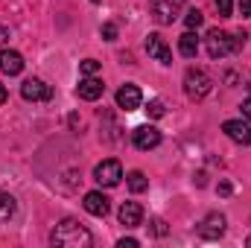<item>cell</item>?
<instances>
[{
    "label": "cell",
    "instance_id": "obj_16",
    "mask_svg": "<svg viewBox=\"0 0 251 248\" xmlns=\"http://www.w3.org/2000/svg\"><path fill=\"white\" fill-rule=\"evenodd\" d=\"M178 50H181V56L193 59V56L199 53V38H196L193 32H184V35L178 38Z\"/></svg>",
    "mask_w": 251,
    "mask_h": 248
},
{
    "label": "cell",
    "instance_id": "obj_7",
    "mask_svg": "<svg viewBox=\"0 0 251 248\" xmlns=\"http://www.w3.org/2000/svg\"><path fill=\"white\" fill-rule=\"evenodd\" d=\"M225 234V216L222 213H210L204 216V222L199 225V237L201 240H219Z\"/></svg>",
    "mask_w": 251,
    "mask_h": 248
},
{
    "label": "cell",
    "instance_id": "obj_1",
    "mask_svg": "<svg viewBox=\"0 0 251 248\" xmlns=\"http://www.w3.org/2000/svg\"><path fill=\"white\" fill-rule=\"evenodd\" d=\"M50 243L59 246V248H88L94 243V237H91V231H88L85 225H79L76 219H62V222L56 225Z\"/></svg>",
    "mask_w": 251,
    "mask_h": 248
},
{
    "label": "cell",
    "instance_id": "obj_6",
    "mask_svg": "<svg viewBox=\"0 0 251 248\" xmlns=\"http://www.w3.org/2000/svg\"><path fill=\"white\" fill-rule=\"evenodd\" d=\"M131 140H134V146L137 149H143V152H149V149H155L158 143H161V131L155 128V125H137L134 131H131Z\"/></svg>",
    "mask_w": 251,
    "mask_h": 248
},
{
    "label": "cell",
    "instance_id": "obj_19",
    "mask_svg": "<svg viewBox=\"0 0 251 248\" xmlns=\"http://www.w3.org/2000/svg\"><path fill=\"white\" fill-rule=\"evenodd\" d=\"M201 21H204V15H201L199 9H190L187 15H184V24H187L190 29H199V26H201Z\"/></svg>",
    "mask_w": 251,
    "mask_h": 248
},
{
    "label": "cell",
    "instance_id": "obj_10",
    "mask_svg": "<svg viewBox=\"0 0 251 248\" xmlns=\"http://www.w3.org/2000/svg\"><path fill=\"white\" fill-rule=\"evenodd\" d=\"M222 131H225L234 143L251 146V125L249 123H243V120H225V123H222Z\"/></svg>",
    "mask_w": 251,
    "mask_h": 248
},
{
    "label": "cell",
    "instance_id": "obj_21",
    "mask_svg": "<svg viewBox=\"0 0 251 248\" xmlns=\"http://www.w3.org/2000/svg\"><path fill=\"white\" fill-rule=\"evenodd\" d=\"M216 12H219V18H231V12H234V0H216Z\"/></svg>",
    "mask_w": 251,
    "mask_h": 248
},
{
    "label": "cell",
    "instance_id": "obj_31",
    "mask_svg": "<svg viewBox=\"0 0 251 248\" xmlns=\"http://www.w3.org/2000/svg\"><path fill=\"white\" fill-rule=\"evenodd\" d=\"M246 88H249V94H251V82H249V85H246Z\"/></svg>",
    "mask_w": 251,
    "mask_h": 248
},
{
    "label": "cell",
    "instance_id": "obj_14",
    "mask_svg": "<svg viewBox=\"0 0 251 248\" xmlns=\"http://www.w3.org/2000/svg\"><path fill=\"white\" fill-rule=\"evenodd\" d=\"M82 204H85V210H88L91 216H105V213H108V198H105L102 193H97V190H94V193H85V201H82Z\"/></svg>",
    "mask_w": 251,
    "mask_h": 248
},
{
    "label": "cell",
    "instance_id": "obj_8",
    "mask_svg": "<svg viewBox=\"0 0 251 248\" xmlns=\"http://www.w3.org/2000/svg\"><path fill=\"white\" fill-rule=\"evenodd\" d=\"M140 102H143V94H140L137 85H123V88L117 91V108H123V111H137Z\"/></svg>",
    "mask_w": 251,
    "mask_h": 248
},
{
    "label": "cell",
    "instance_id": "obj_30",
    "mask_svg": "<svg viewBox=\"0 0 251 248\" xmlns=\"http://www.w3.org/2000/svg\"><path fill=\"white\" fill-rule=\"evenodd\" d=\"M9 99V94H6V85H0V102H6Z\"/></svg>",
    "mask_w": 251,
    "mask_h": 248
},
{
    "label": "cell",
    "instance_id": "obj_12",
    "mask_svg": "<svg viewBox=\"0 0 251 248\" xmlns=\"http://www.w3.org/2000/svg\"><path fill=\"white\" fill-rule=\"evenodd\" d=\"M102 91H105V85H102L100 79H94V76H85V79L79 82V88H76L79 99H88V102L100 99V97H102Z\"/></svg>",
    "mask_w": 251,
    "mask_h": 248
},
{
    "label": "cell",
    "instance_id": "obj_2",
    "mask_svg": "<svg viewBox=\"0 0 251 248\" xmlns=\"http://www.w3.org/2000/svg\"><path fill=\"white\" fill-rule=\"evenodd\" d=\"M207 53H210V59H222V56H228V53H237L243 44H246V32L240 29V32H222V29H210L207 32Z\"/></svg>",
    "mask_w": 251,
    "mask_h": 248
},
{
    "label": "cell",
    "instance_id": "obj_20",
    "mask_svg": "<svg viewBox=\"0 0 251 248\" xmlns=\"http://www.w3.org/2000/svg\"><path fill=\"white\" fill-rule=\"evenodd\" d=\"M146 114L158 120V117H164V114H167V108H164V102H161V99H152V102L146 105Z\"/></svg>",
    "mask_w": 251,
    "mask_h": 248
},
{
    "label": "cell",
    "instance_id": "obj_9",
    "mask_svg": "<svg viewBox=\"0 0 251 248\" xmlns=\"http://www.w3.org/2000/svg\"><path fill=\"white\" fill-rule=\"evenodd\" d=\"M146 53H149V56H152L155 62H161V64H173V50H170V47H167V41H164L161 35H155V32H152V35L146 38Z\"/></svg>",
    "mask_w": 251,
    "mask_h": 248
},
{
    "label": "cell",
    "instance_id": "obj_22",
    "mask_svg": "<svg viewBox=\"0 0 251 248\" xmlns=\"http://www.w3.org/2000/svg\"><path fill=\"white\" fill-rule=\"evenodd\" d=\"M79 70H82L85 76H94V73L100 70V62H97V59H85V62H79Z\"/></svg>",
    "mask_w": 251,
    "mask_h": 248
},
{
    "label": "cell",
    "instance_id": "obj_4",
    "mask_svg": "<svg viewBox=\"0 0 251 248\" xmlns=\"http://www.w3.org/2000/svg\"><path fill=\"white\" fill-rule=\"evenodd\" d=\"M120 178H123V167H120V161H114V158L97 164V170H94V181L100 187H117Z\"/></svg>",
    "mask_w": 251,
    "mask_h": 248
},
{
    "label": "cell",
    "instance_id": "obj_23",
    "mask_svg": "<svg viewBox=\"0 0 251 248\" xmlns=\"http://www.w3.org/2000/svg\"><path fill=\"white\" fill-rule=\"evenodd\" d=\"M102 38L105 41H114L117 38V24H102Z\"/></svg>",
    "mask_w": 251,
    "mask_h": 248
},
{
    "label": "cell",
    "instance_id": "obj_5",
    "mask_svg": "<svg viewBox=\"0 0 251 248\" xmlns=\"http://www.w3.org/2000/svg\"><path fill=\"white\" fill-rule=\"evenodd\" d=\"M21 97L29 102H47V99H53V88L44 79H26L21 85Z\"/></svg>",
    "mask_w": 251,
    "mask_h": 248
},
{
    "label": "cell",
    "instance_id": "obj_32",
    "mask_svg": "<svg viewBox=\"0 0 251 248\" xmlns=\"http://www.w3.org/2000/svg\"><path fill=\"white\" fill-rule=\"evenodd\" d=\"M249 246H251V237H249Z\"/></svg>",
    "mask_w": 251,
    "mask_h": 248
},
{
    "label": "cell",
    "instance_id": "obj_17",
    "mask_svg": "<svg viewBox=\"0 0 251 248\" xmlns=\"http://www.w3.org/2000/svg\"><path fill=\"white\" fill-rule=\"evenodd\" d=\"M15 216V198L0 190V222H9Z\"/></svg>",
    "mask_w": 251,
    "mask_h": 248
},
{
    "label": "cell",
    "instance_id": "obj_15",
    "mask_svg": "<svg viewBox=\"0 0 251 248\" xmlns=\"http://www.w3.org/2000/svg\"><path fill=\"white\" fill-rule=\"evenodd\" d=\"M152 15H155L158 24H173V21H176V3H170V0H155V3H152Z\"/></svg>",
    "mask_w": 251,
    "mask_h": 248
},
{
    "label": "cell",
    "instance_id": "obj_3",
    "mask_svg": "<svg viewBox=\"0 0 251 248\" xmlns=\"http://www.w3.org/2000/svg\"><path fill=\"white\" fill-rule=\"evenodd\" d=\"M210 88H213V79L204 70L190 67L187 73H184V94H187L190 99H204L210 94Z\"/></svg>",
    "mask_w": 251,
    "mask_h": 248
},
{
    "label": "cell",
    "instance_id": "obj_18",
    "mask_svg": "<svg viewBox=\"0 0 251 248\" xmlns=\"http://www.w3.org/2000/svg\"><path fill=\"white\" fill-rule=\"evenodd\" d=\"M146 187H149V181H146V175H143L140 170L128 173V190H131V193H143Z\"/></svg>",
    "mask_w": 251,
    "mask_h": 248
},
{
    "label": "cell",
    "instance_id": "obj_13",
    "mask_svg": "<svg viewBox=\"0 0 251 248\" xmlns=\"http://www.w3.org/2000/svg\"><path fill=\"white\" fill-rule=\"evenodd\" d=\"M140 222H143V207L137 201H123V207H120V225L137 228Z\"/></svg>",
    "mask_w": 251,
    "mask_h": 248
},
{
    "label": "cell",
    "instance_id": "obj_24",
    "mask_svg": "<svg viewBox=\"0 0 251 248\" xmlns=\"http://www.w3.org/2000/svg\"><path fill=\"white\" fill-rule=\"evenodd\" d=\"M240 15L243 18H251V0H240Z\"/></svg>",
    "mask_w": 251,
    "mask_h": 248
},
{
    "label": "cell",
    "instance_id": "obj_28",
    "mask_svg": "<svg viewBox=\"0 0 251 248\" xmlns=\"http://www.w3.org/2000/svg\"><path fill=\"white\" fill-rule=\"evenodd\" d=\"M243 117H246V120L251 123V97L246 99V102H243Z\"/></svg>",
    "mask_w": 251,
    "mask_h": 248
},
{
    "label": "cell",
    "instance_id": "obj_29",
    "mask_svg": "<svg viewBox=\"0 0 251 248\" xmlns=\"http://www.w3.org/2000/svg\"><path fill=\"white\" fill-rule=\"evenodd\" d=\"M6 41H9V29L0 24V47H6Z\"/></svg>",
    "mask_w": 251,
    "mask_h": 248
},
{
    "label": "cell",
    "instance_id": "obj_11",
    "mask_svg": "<svg viewBox=\"0 0 251 248\" xmlns=\"http://www.w3.org/2000/svg\"><path fill=\"white\" fill-rule=\"evenodd\" d=\"M0 70L6 73V76H18L21 70H24V56L18 53V50H0Z\"/></svg>",
    "mask_w": 251,
    "mask_h": 248
},
{
    "label": "cell",
    "instance_id": "obj_25",
    "mask_svg": "<svg viewBox=\"0 0 251 248\" xmlns=\"http://www.w3.org/2000/svg\"><path fill=\"white\" fill-rule=\"evenodd\" d=\"M155 234H158V237L167 234V222H164V219H155Z\"/></svg>",
    "mask_w": 251,
    "mask_h": 248
},
{
    "label": "cell",
    "instance_id": "obj_27",
    "mask_svg": "<svg viewBox=\"0 0 251 248\" xmlns=\"http://www.w3.org/2000/svg\"><path fill=\"white\" fill-rule=\"evenodd\" d=\"M231 181H219V196H231Z\"/></svg>",
    "mask_w": 251,
    "mask_h": 248
},
{
    "label": "cell",
    "instance_id": "obj_26",
    "mask_svg": "<svg viewBox=\"0 0 251 248\" xmlns=\"http://www.w3.org/2000/svg\"><path fill=\"white\" fill-rule=\"evenodd\" d=\"M140 246V243H137V240H131V237H128V240H120V243H117V248H137Z\"/></svg>",
    "mask_w": 251,
    "mask_h": 248
}]
</instances>
